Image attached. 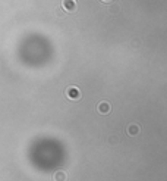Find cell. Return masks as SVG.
<instances>
[{"instance_id": "cell-6", "label": "cell", "mask_w": 167, "mask_h": 181, "mask_svg": "<svg viewBox=\"0 0 167 181\" xmlns=\"http://www.w3.org/2000/svg\"><path fill=\"white\" fill-rule=\"evenodd\" d=\"M104 2H110V0H104Z\"/></svg>"}, {"instance_id": "cell-4", "label": "cell", "mask_w": 167, "mask_h": 181, "mask_svg": "<svg viewBox=\"0 0 167 181\" xmlns=\"http://www.w3.org/2000/svg\"><path fill=\"white\" fill-rule=\"evenodd\" d=\"M128 132H129V134H138V132H139V128H138L136 125H131V127L128 128Z\"/></svg>"}, {"instance_id": "cell-3", "label": "cell", "mask_w": 167, "mask_h": 181, "mask_svg": "<svg viewBox=\"0 0 167 181\" xmlns=\"http://www.w3.org/2000/svg\"><path fill=\"white\" fill-rule=\"evenodd\" d=\"M109 110H110V105H109V103L101 102V103L98 105V112H100V114H107Z\"/></svg>"}, {"instance_id": "cell-5", "label": "cell", "mask_w": 167, "mask_h": 181, "mask_svg": "<svg viewBox=\"0 0 167 181\" xmlns=\"http://www.w3.org/2000/svg\"><path fill=\"white\" fill-rule=\"evenodd\" d=\"M57 180H59V181H60V180H62V181L65 180V175H63V172H57Z\"/></svg>"}, {"instance_id": "cell-2", "label": "cell", "mask_w": 167, "mask_h": 181, "mask_svg": "<svg viewBox=\"0 0 167 181\" xmlns=\"http://www.w3.org/2000/svg\"><path fill=\"white\" fill-rule=\"evenodd\" d=\"M63 8L67 12H74L76 9V2L75 0H63Z\"/></svg>"}, {"instance_id": "cell-1", "label": "cell", "mask_w": 167, "mask_h": 181, "mask_svg": "<svg viewBox=\"0 0 167 181\" xmlns=\"http://www.w3.org/2000/svg\"><path fill=\"white\" fill-rule=\"evenodd\" d=\"M66 94H67V97H69V99H74V100H78V99L81 97V92H79V88H78V87H75V85L69 87V88L66 90Z\"/></svg>"}]
</instances>
